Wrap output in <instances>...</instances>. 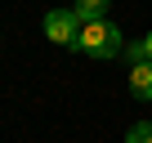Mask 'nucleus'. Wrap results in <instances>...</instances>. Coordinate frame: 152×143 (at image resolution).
<instances>
[{
    "label": "nucleus",
    "instance_id": "obj_6",
    "mask_svg": "<svg viewBox=\"0 0 152 143\" xmlns=\"http://www.w3.org/2000/svg\"><path fill=\"white\" fill-rule=\"evenodd\" d=\"M143 49H148V58H152V31H148V36H143Z\"/></svg>",
    "mask_w": 152,
    "mask_h": 143
},
{
    "label": "nucleus",
    "instance_id": "obj_2",
    "mask_svg": "<svg viewBox=\"0 0 152 143\" xmlns=\"http://www.w3.org/2000/svg\"><path fill=\"white\" fill-rule=\"evenodd\" d=\"M81 18H76V9H49L45 14V36L54 40V45H63V49H76L81 45Z\"/></svg>",
    "mask_w": 152,
    "mask_h": 143
},
{
    "label": "nucleus",
    "instance_id": "obj_1",
    "mask_svg": "<svg viewBox=\"0 0 152 143\" xmlns=\"http://www.w3.org/2000/svg\"><path fill=\"white\" fill-rule=\"evenodd\" d=\"M76 49L90 54V58H116V54L125 49V36H121L116 23L99 18V23H85V27H81V45H76Z\"/></svg>",
    "mask_w": 152,
    "mask_h": 143
},
{
    "label": "nucleus",
    "instance_id": "obj_3",
    "mask_svg": "<svg viewBox=\"0 0 152 143\" xmlns=\"http://www.w3.org/2000/svg\"><path fill=\"white\" fill-rule=\"evenodd\" d=\"M130 94L152 103V63H130Z\"/></svg>",
    "mask_w": 152,
    "mask_h": 143
},
{
    "label": "nucleus",
    "instance_id": "obj_4",
    "mask_svg": "<svg viewBox=\"0 0 152 143\" xmlns=\"http://www.w3.org/2000/svg\"><path fill=\"white\" fill-rule=\"evenodd\" d=\"M107 5H112V0H76V18H81V23H99V18H107Z\"/></svg>",
    "mask_w": 152,
    "mask_h": 143
},
{
    "label": "nucleus",
    "instance_id": "obj_5",
    "mask_svg": "<svg viewBox=\"0 0 152 143\" xmlns=\"http://www.w3.org/2000/svg\"><path fill=\"white\" fill-rule=\"evenodd\" d=\"M125 143H152V121H134L130 134H125Z\"/></svg>",
    "mask_w": 152,
    "mask_h": 143
}]
</instances>
